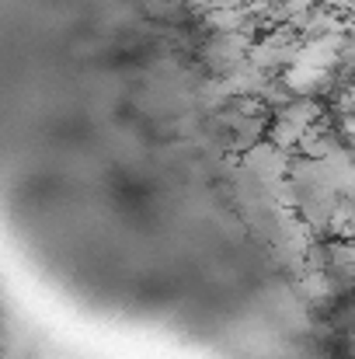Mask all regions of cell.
Listing matches in <instances>:
<instances>
[]
</instances>
